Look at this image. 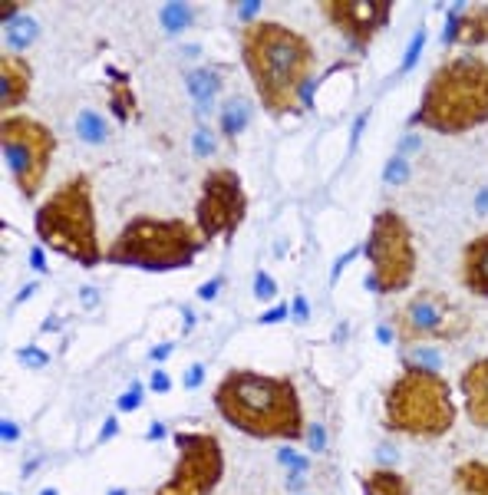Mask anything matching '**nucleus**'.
Instances as JSON below:
<instances>
[{
  "instance_id": "nucleus-20",
  "label": "nucleus",
  "mask_w": 488,
  "mask_h": 495,
  "mask_svg": "<svg viewBox=\"0 0 488 495\" xmlns=\"http://www.w3.org/2000/svg\"><path fill=\"white\" fill-rule=\"evenodd\" d=\"M452 482L462 495H488V462L469 459L452 469Z\"/></svg>"
},
{
  "instance_id": "nucleus-12",
  "label": "nucleus",
  "mask_w": 488,
  "mask_h": 495,
  "mask_svg": "<svg viewBox=\"0 0 488 495\" xmlns=\"http://www.w3.org/2000/svg\"><path fill=\"white\" fill-rule=\"evenodd\" d=\"M393 7H396L393 0H320L317 3L326 24L337 26L340 37L356 53H366L373 37L389 24Z\"/></svg>"
},
{
  "instance_id": "nucleus-25",
  "label": "nucleus",
  "mask_w": 488,
  "mask_h": 495,
  "mask_svg": "<svg viewBox=\"0 0 488 495\" xmlns=\"http://www.w3.org/2000/svg\"><path fill=\"white\" fill-rule=\"evenodd\" d=\"M423 47H426V26H419L409 40V47L402 53V63H400V73H409L416 63H419V56H423Z\"/></svg>"
},
{
  "instance_id": "nucleus-40",
  "label": "nucleus",
  "mask_w": 488,
  "mask_h": 495,
  "mask_svg": "<svg viewBox=\"0 0 488 495\" xmlns=\"http://www.w3.org/2000/svg\"><path fill=\"white\" fill-rule=\"evenodd\" d=\"M116 436H119V416H106L100 436H96V443H109V439H116Z\"/></svg>"
},
{
  "instance_id": "nucleus-35",
  "label": "nucleus",
  "mask_w": 488,
  "mask_h": 495,
  "mask_svg": "<svg viewBox=\"0 0 488 495\" xmlns=\"http://www.w3.org/2000/svg\"><path fill=\"white\" fill-rule=\"evenodd\" d=\"M360 254H363V248H350V251H343L337 258V265H333V271H330V284H337L340 281V274H343V267L350 265L353 258H360Z\"/></svg>"
},
{
  "instance_id": "nucleus-52",
  "label": "nucleus",
  "mask_w": 488,
  "mask_h": 495,
  "mask_svg": "<svg viewBox=\"0 0 488 495\" xmlns=\"http://www.w3.org/2000/svg\"><path fill=\"white\" fill-rule=\"evenodd\" d=\"M162 436H165V426H162V423H155V426L149 430V436H145V439H162Z\"/></svg>"
},
{
  "instance_id": "nucleus-44",
  "label": "nucleus",
  "mask_w": 488,
  "mask_h": 495,
  "mask_svg": "<svg viewBox=\"0 0 488 495\" xmlns=\"http://www.w3.org/2000/svg\"><path fill=\"white\" fill-rule=\"evenodd\" d=\"M0 436H3V443H17V439H20V426L10 423V419H3V423H0Z\"/></svg>"
},
{
  "instance_id": "nucleus-47",
  "label": "nucleus",
  "mask_w": 488,
  "mask_h": 495,
  "mask_svg": "<svg viewBox=\"0 0 488 495\" xmlns=\"http://www.w3.org/2000/svg\"><path fill=\"white\" fill-rule=\"evenodd\" d=\"M30 267H33V271H40V274H47V258H43V251H40V248H33V251H30Z\"/></svg>"
},
{
  "instance_id": "nucleus-39",
  "label": "nucleus",
  "mask_w": 488,
  "mask_h": 495,
  "mask_svg": "<svg viewBox=\"0 0 488 495\" xmlns=\"http://www.w3.org/2000/svg\"><path fill=\"white\" fill-rule=\"evenodd\" d=\"M149 390L152 393H168V390H172V377H168L165 370H155L149 380Z\"/></svg>"
},
{
  "instance_id": "nucleus-8",
  "label": "nucleus",
  "mask_w": 488,
  "mask_h": 495,
  "mask_svg": "<svg viewBox=\"0 0 488 495\" xmlns=\"http://www.w3.org/2000/svg\"><path fill=\"white\" fill-rule=\"evenodd\" d=\"M0 149L7 159V168L13 175V185L26 202H33L47 182V172L56 152V136L47 123L30 116H3L0 123Z\"/></svg>"
},
{
  "instance_id": "nucleus-7",
  "label": "nucleus",
  "mask_w": 488,
  "mask_h": 495,
  "mask_svg": "<svg viewBox=\"0 0 488 495\" xmlns=\"http://www.w3.org/2000/svg\"><path fill=\"white\" fill-rule=\"evenodd\" d=\"M363 254L370 261L366 288L373 294H400L416 281V242L409 221L383 208L373 215L370 235H366Z\"/></svg>"
},
{
  "instance_id": "nucleus-45",
  "label": "nucleus",
  "mask_w": 488,
  "mask_h": 495,
  "mask_svg": "<svg viewBox=\"0 0 488 495\" xmlns=\"http://www.w3.org/2000/svg\"><path fill=\"white\" fill-rule=\"evenodd\" d=\"M366 119H370V113H360V116H356V123H353V132H350V149H356V142H360V136H363Z\"/></svg>"
},
{
  "instance_id": "nucleus-50",
  "label": "nucleus",
  "mask_w": 488,
  "mask_h": 495,
  "mask_svg": "<svg viewBox=\"0 0 488 495\" xmlns=\"http://www.w3.org/2000/svg\"><path fill=\"white\" fill-rule=\"evenodd\" d=\"M409 149H419V136H406V139L400 142V155L409 152Z\"/></svg>"
},
{
  "instance_id": "nucleus-16",
  "label": "nucleus",
  "mask_w": 488,
  "mask_h": 495,
  "mask_svg": "<svg viewBox=\"0 0 488 495\" xmlns=\"http://www.w3.org/2000/svg\"><path fill=\"white\" fill-rule=\"evenodd\" d=\"M185 86H188V96L205 109V106H212V100L221 93L225 77H221V70H214V66H195V70L185 73Z\"/></svg>"
},
{
  "instance_id": "nucleus-13",
  "label": "nucleus",
  "mask_w": 488,
  "mask_h": 495,
  "mask_svg": "<svg viewBox=\"0 0 488 495\" xmlns=\"http://www.w3.org/2000/svg\"><path fill=\"white\" fill-rule=\"evenodd\" d=\"M30 86H33V70L20 53H3L0 56V109L3 116H13L17 106L30 100Z\"/></svg>"
},
{
  "instance_id": "nucleus-43",
  "label": "nucleus",
  "mask_w": 488,
  "mask_h": 495,
  "mask_svg": "<svg viewBox=\"0 0 488 495\" xmlns=\"http://www.w3.org/2000/svg\"><path fill=\"white\" fill-rule=\"evenodd\" d=\"M172 350H175V343H172V340H168V343H159V347H152L149 360H152V363H162V360H168V356H172Z\"/></svg>"
},
{
  "instance_id": "nucleus-4",
  "label": "nucleus",
  "mask_w": 488,
  "mask_h": 495,
  "mask_svg": "<svg viewBox=\"0 0 488 495\" xmlns=\"http://www.w3.org/2000/svg\"><path fill=\"white\" fill-rule=\"evenodd\" d=\"M198 225L185 218H155L136 215L123 225L116 242L106 251V261L119 267H139V271H182L191 267L195 258L205 251Z\"/></svg>"
},
{
  "instance_id": "nucleus-23",
  "label": "nucleus",
  "mask_w": 488,
  "mask_h": 495,
  "mask_svg": "<svg viewBox=\"0 0 488 495\" xmlns=\"http://www.w3.org/2000/svg\"><path fill=\"white\" fill-rule=\"evenodd\" d=\"M76 136L86 142V146L106 142V123H102V116L93 113V109H83V113L76 116Z\"/></svg>"
},
{
  "instance_id": "nucleus-32",
  "label": "nucleus",
  "mask_w": 488,
  "mask_h": 495,
  "mask_svg": "<svg viewBox=\"0 0 488 495\" xmlns=\"http://www.w3.org/2000/svg\"><path fill=\"white\" fill-rule=\"evenodd\" d=\"M17 360H20L24 367H47V363H50V354L40 350V347H20V350H17Z\"/></svg>"
},
{
  "instance_id": "nucleus-14",
  "label": "nucleus",
  "mask_w": 488,
  "mask_h": 495,
  "mask_svg": "<svg viewBox=\"0 0 488 495\" xmlns=\"http://www.w3.org/2000/svg\"><path fill=\"white\" fill-rule=\"evenodd\" d=\"M459 386H462L469 423L478 430H488V356H478L462 370Z\"/></svg>"
},
{
  "instance_id": "nucleus-21",
  "label": "nucleus",
  "mask_w": 488,
  "mask_h": 495,
  "mask_svg": "<svg viewBox=\"0 0 488 495\" xmlns=\"http://www.w3.org/2000/svg\"><path fill=\"white\" fill-rule=\"evenodd\" d=\"M218 123H221V136H225V139H238L251 123V102L244 100V96L225 100L221 113H218Z\"/></svg>"
},
{
  "instance_id": "nucleus-10",
  "label": "nucleus",
  "mask_w": 488,
  "mask_h": 495,
  "mask_svg": "<svg viewBox=\"0 0 488 495\" xmlns=\"http://www.w3.org/2000/svg\"><path fill=\"white\" fill-rule=\"evenodd\" d=\"M244 218H248V195H244L241 175L225 165L208 168L201 178L198 202H195V225H198L201 238L205 242H214V238L231 242Z\"/></svg>"
},
{
  "instance_id": "nucleus-29",
  "label": "nucleus",
  "mask_w": 488,
  "mask_h": 495,
  "mask_svg": "<svg viewBox=\"0 0 488 495\" xmlns=\"http://www.w3.org/2000/svg\"><path fill=\"white\" fill-rule=\"evenodd\" d=\"M214 132L208 126H198L195 129V136H191V149H195V155H212L214 152Z\"/></svg>"
},
{
  "instance_id": "nucleus-3",
  "label": "nucleus",
  "mask_w": 488,
  "mask_h": 495,
  "mask_svg": "<svg viewBox=\"0 0 488 495\" xmlns=\"http://www.w3.org/2000/svg\"><path fill=\"white\" fill-rule=\"evenodd\" d=\"M488 123V60L452 56L426 79L419 109L406 126H426L439 136H462Z\"/></svg>"
},
{
  "instance_id": "nucleus-31",
  "label": "nucleus",
  "mask_w": 488,
  "mask_h": 495,
  "mask_svg": "<svg viewBox=\"0 0 488 495\" xmlns=\"http://www.w3.org/2000/svg\"><path fill=\"white\" fill-rule=\"evenodd\" d=\"M142 396H145V386H142V383H132V386L119 396V403H116V407H119V413H132V409L142 407Z\"/></svg>"
},
{
  "instance_id": "nucleus-11",
  "label": "nucleus",
  "mask_w": 488,
  "mask_h": 495,
  "mask_svg": "<svg viewBox=\"0 0 488 495\" xmlns=\"http://www.w3.org/2000/svg\"><path fill=\"white\" fill-rule=\"evenodd\" d=\"M393 324L400 330L402 340H459L469 333L472 317L452 297L439 291H419L409 297V304H402L393 314Z\"/></svg>"
},
{
  "instance_id": "nucleus-15",
  "label": "nucleus",
  "mask_w": 488,
  "mask_h": 495,
  "mask_svg": "<svg viewBox=\"0 0 488 495\" xmlns=\"http://www.w3.org/2000/svg\"><path fill=\"white\" fill-rule=\"evenodd\" d=\"M462 284L475 297L488 301V231L462 248Z\"/></svg>"
},
{
  "instance_id": "nucleus-6",
  "label": "nucleus",
  "mask_w": 488,
  "mask_h": 495,
  "mask_svg": "<svg viewBox=\"0 0 488 495\" xmlns=\"http://www.w3.org/2000/svg\"><path fill=\"white\" fill-rule=\"evenodd\" d=\"M455 416L459 409L452 400V386L439 370L406 363L400 377L389 383L383 403V423L389 432L439 439L455 426Z\"/></svg>"
},
{
  "instance_id": "nucleus-27",
  "label": "nucleus",
  "mask_w": 488,
  "mask_h": 495,
  "mask_svg": "<svg viewBox=\"0 0 488 495\" xmlns=\"http://www.w3.org/2000/svg\"><path fill=\"white\" fill-rule=\"evenodd\" d=\"M277 462H281V466H288L290 476H304V472L310 469L307 456H297V453H294L290 446H281V449H277Z\"/></svg>"
},
{
  "instance_id": "nucleus-5",
  "label": "nucleus",
  "mask_w": 488,
  "mask_h": 495,
  "mask_svg": "<svg viewBox=\"0 0 488 495\" xmlns=\"http://www.w3.org/2000/svg\"><path fill=\"white\" fill-rule=\"evenodd\" d=\"M33 231L47 248L73 258L79 267H96L100 261H106V254L100 248V225H96L89 175L66 178L37 208Z\"/></svg>"
},
{
  "instance_id": "nucleus-36",
  "label": "nucleus",
  "mask_w": 488,
  "mask_h": 495,
  "mask_svg": "<svg viewBox=\"0 0 488 495\" xmlns=\"http://www.w3.org/2000/svg\"><path fill=\"white\" fill-rule=\"evenodd\" d=\"M221 284H225V274H214L212 281H205L198 288V301H214L218 291H221Z\"/></svg>"
},
{
  "instance_id": "nucleus-17",
  "label": "nucleus",
  "mask_w": 488,
  "mask_h": 495,
  "mask_svg": "<svg viewBox=\"0 0 488 495\" xmlns=\"http://www.w3.org/2000/svg\"><path fill=\"white\" fill-rule=\"evenodd\" d=\"M363 495H413V482L396 469H373L360 476Z\"/></svg>"
},
{
  "instance_id": "nucleus-55",
  "label": "nucleus",
  "mask_w": 488,
  "mask_h": 495,
  "mask_svg": "<svg viewBox=\"0 0 488 495\" xmlns=\"http://www.w3.org/2000/svg\"><path fill=\"white\" fill-rule=\"evenodd\" d=\"M3 495H10V492H3Z\"/></svg>"
},
{
  "instance_id": "nucleus-54",
  "label": "nucleus",
  "mask_w": 488,
  "mask_h": 495,
  "mask_svg": "<svg viewBox=\"0 0 488 495\" xmlns=\"http://www.w3.org/2000/svg\"><path fill=\"white\" fill-rule=\"evenodd\" d=\"M40 495H60V492H56V489H43V492H40Z\"/></svg>"
},
{
  "instance_id": "nucleus-18",
  "label": "nucleus",
  "mask_w": 488,
  "mask_h": 495,
  "mask_svg": "<svg viewBox=\"0 0 488 495\" xmlns=\"http://www.w3.org/2000/svg\"><path fill=\"white\" fill-rule=\"evenodd\" d=\"M455 43H462V47H482V43H488V3H478L472 10L459 13Z\"/></svg>"
},
{
  "instance_id": "nucleus-53",
  "label": "nucleus",
  "mask_w": 488,
  "mask_h": 495,
  "mask_svg": "<svg viewBox=\"0 0 488 495\" xmlns=\"http://www.w3.org/2000/svg\"><path fill=\"white\" fill-rule=\"evenodd\" d=\"M106 495H125V489H109Z\"/></svg>"
},
{
  "instance_id": "nucleus-46",
  "label": "nucleus",
  "mask_w": 488,
  "mask_h": 495,
  "mask_svg": "<svg viewBox=\"0 0 488 495\" xmlns=\"http://www.w3.org/2000/svg\"><path fill=\"white\" fill-rule=\"evenodd\" d=\"M79 301H83V307H96L100 304V291H96V288H83V291H79Z\"/></svg>"
},
{
  "instance_id": "nucleus-42",
  "label": "nucleus",
  "mask_w": 488,
  "mask_h": 495,
  "mask_svg": "<svg viewBox=\"0 0 488 495\" xmlns=\"http://www.w3.org/2000/svg\"><path fill=\"white\" fill-rule=\"evenodd\" d=\"M20 3H10V0H3V3H0V20H3V26H10L13 20H17V17H20Z\"/></svg>"
},
{
  "instance_id": "nucleus-38",
  "label": "nucleus",
  "mask_w": 488,
  "mask_h": 495,
  "mask_svg": "<svg viewBox=\"0 0 488 495\" xmlns=\"http://www.w3.org/2000/svg\"><path fill=\"white\" fill-rule=\"evenodd\" d=\"M258 10H261V0H244V3H238V20H241V26L254 24Z\"/></svg>"
},
{
  "instance_id": "nucleus-33",
  "label": "nucleus",
  "mask_w": 488,
  "mask_h": 495,
  "mask_svg": "<svg viewBox=\"0 0 488 495\" xmlns=\"http://www.w3.org/2000/svg\"><path fill=\"white\" fill-rule=\"evenodd\" d=\"M304 443L310 446V453H324L326 449V430L320 423H307V430H304Z\"/></svg>"
},
{
  "instance_id": "nucleus-30",
  "label": "nucleus",
  "mask_w": 488,
  "mask_h": 495,
  "mask_svg": "<svg viewBox=\"0 0 488 495\" xmlns=\"http://www.w3.org/2000/svg\"><path fill=\"white\" fill-rule=\"evenodd\" d=\"M254 297H258V301H274L277 297V284L267 271H258V274H254Z\"/></svg>"
},
{
  "instance_id": "nucleus-48",
  "label": "nucleus",
  "mask_w": 488,
  "mask_h": 495,
  "mask_svg": "<svg viewBox=\"0 0 488 495\" xmlns=\"http://www.w3.org/2000/svg\"><path fill=\"white\" fill-rule=\"evenodd\" d=\"M37 288H40V284H26L24 291H20V294H17V297H13L10 311H13V307H20V304H24V301H26V297H30V294H33V291H37Z\"/></svg>"
},
{
  "instance_id": "nucleus-34",
  "label": "nucleus",
  "mask_w": 488,
  "mask_h": 495,
  "mask_svg": "<svg viewBox=\"0 0 488 495\" xmlns=\"http://www.w3.org/2000/svg\"><path fill=\"white\" fill-rule=\"evenodd\" d=\"M201 383H205V363H191L185 370V377H182V386L185 390H198Z\"/></svg>"
},
{
  "instance_id": "nucleus-2",
  "label": "nucleus",
  "mask_w": 488,
  "mask_h": 495,
  "mask_svg": "<svg viewBox=\"0 0 488 495\" xmlns=\"http://www.w3.org/2000/svg\"><path fill=\"white\" fill-rule=\"evenodd\" d=\"M214 409L228 426L254 439H301L304 409L290 377H271L258 370H228L214 386Z\"/></svg>"
},
{
  "instance_id": "nucleus-1",
  "label": "nucleus",
  "mask_w": 488,
  "mask_h": 495,
  "mask_svg": "<svg viewBox=\"0 0 488 495\" xmlns=\"http://www.w3.org/2000/svg\"><path fill=\"white\" fill-rule=\"evenodd\" d=\"M241 63L248 70L254 93L274 119L301 116V93L313 83L317 50L304 33L277 20H254L238 33Z\"/></svg>"
},
{
  "instance_id": "nucleus-22",
  "label": "nucleus",
  "mask_w": 488,
  "mask_h": 495,
  "mask_svg": "<svg viewBox=\"0 0 488 495\" xmlns=\"http://www.w3.org/2000/svg\"><path fill=\"white\" fill-rule=\"evenodd\" d=\"M40 37V24L33 17H17L10 26H3V40H7V47L13 53L26 50V47H33Z\"/></svg>"
},
{
  "instance_id": "nucleus-26",
  "label": "nucleus",
  "mask_w": 488,
  "mask_h": 495,
  "mask_svg": "<svg viewBox=\"0 0 488 495\" xmlns=\"http://www.w3.org/2000/svg\"><path fill=\"white\" fill-rule=\"evenodd\" d=\"M383 182H386V185H402V182H409V162H406L402 155H393V159L383 165Z\"/></svg>"
},
{
  "instance_id": "nucleus-9",
  "label": "nucleus",
  "mask_w": 488,
  "mask_h": 495,
  "mask_svg": "<svg viewBox=\"0 0 488 495\" xmlns=\"http://www.w3.org/2000/svg\"><path fill=\"white\" fill-rule=\"evenodd\" d=\"M175 466L152 495H212L225 479V449L212 432H172Z\"/></svg>"
},
{
  "instance_id": "nucleus-49",
  "label": "nucleus",
  "mask_w": 488,
  "mask_h": 495,
  "mask_svg": "<svg viewBox=\"0 0 488 495\" xmlns=\"http://www.w3.org/2000/svg\"><path fill=\"white\" fill-rule=\"evenodd\" d=\"M475 212H478V215H485V212H488V189H482V191H478V198H475Z\"/></svg>"
},
{
  "instance_id": "nucleus-24",
  "label": "nucleus",
  "mask_w": 488,
  "mask_h": 495,
  "mask_svg": "<svg viewBox=\"0 0 488 495\" xmlns=\"http://www.w3.org/2000/svg\"><path fill=\"white\" fill-rule=\"evenodd\" d=\"M159 17H162V26L168 30V33H182V30H188V26H191V20H195V10H191V3H182V0H175V3H165Z\"/></svg>"
},
{
  "instance_id": "nucleus-19",
  "label": "nucleus",
  "mask_w": 488,
  "mask_h": 495,
  "mask_svg": "<svg viewBox=\"0 0 488 495\" xmlns=\"http://www.w3.org/2000/svg\"><path fill=\"white\" fill-rule=\"evenodd\" d=\"M106 73H109V109L119 123H129V119H136V96H132V89H129V77H125L123 70H116V66H106Z\"/></svg>"
},
{
  "instance_id": "nucleus-28",
  "label": "nucleus",
  "mask_w": 488,
  "mask_h": 495,
  "mask_svg": "<svg viewBox=\"0 0 488 495\" xmlns=\"http://www.w3.org/2000/svg\"><path fill=\"white\" fill-rule=\"evenodd\" d=\"M406 363H413V367H426V370H439L442 356H439L436 350H429V347H416V350L406 354Z\"/></svg>"
},
{
  "instance_id": "nucleus-41",
  "label": "nucleus",
  "mask_w": 488,
  "mask_h": 495,
  "mask_svg": "<svg viewBox=\"0 0 488 495\" xmlns=\"http://www.w3.org/2000/svg\"><path fill=\"white\" fill-rule=\"evenodd\" d=\"M290 314H294L297 320H307V317H310V304H307V297H304V294H297V297H294V304H290Z\"/></svg>"
},
{
  "instance_id": "nucleus-51",
  "label": "nucleus",
  "mask_w": 488,
  "mask_h": 495,
  "mask_svg": "<svg viewBox=\"0 0 488 495\" xmlns=\"http://www.w3.org/2000/svg\"><path fill=\"white\" fill-rule=\"evenodd\" d=\"M376 340H379V343H393V330L379 324V327H376Z\"/></svg>"
},
{
  "instance_id": "nucleus-37",
  "label": "nucleus",
  "mask_w": 488,
  "mask_h": 495,
  "mask_svg": "<svg viewBox=\"0 0 488 495\" xmlns=\"http://www.w3.org/2000/svg\"><path fill=\"white\" fill-rule=\"evenodd\" d=\"M290 317V307L288 304H277V307H271V311H264L261 317H258V324H281V320H288Z\"/></svg>"
}]
</instances>
